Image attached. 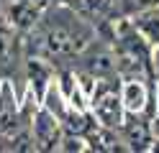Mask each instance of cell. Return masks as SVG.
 Instances as JSON below:
<instances>
[{
    "mask_svg": "<svg viewBox=\"0 0 159 153\" xmlns=\"http://www.w3.org/2000/svg\"><path fill=\"white\" fill-rule=\"evenodd\" d=\"M157 64H159V54H157Z\"/></svg>",
    "mask_w": 159,
    "mask_h": 153,
    "instance_id": "17",
    "label": "cell"
},
{
    "mask_svg": "<svg viewBox=\"0 0 159 153\" xmlns=\"http://www.w3.org/2000/svg\"><path fill=\"white\" fill-rule=\"evenodd\" d=\"M90 71H95V74H111V71L116 69V64L111 61V56L105 54V51H98L95 56H90Z\"/></svg>",
    "mask_w": 159,
    "mask_h": 153,
    "instance_id": "13",
    "label": "cell"
},
{
    "mask_svg": "<svg viewBox=\"0 0 159 153\" xmlns=\"http://www.w3.org/2000/svg\"><path fill=\"white\" fill-rule=\"evenodd\" d=\"M69 8L80 13L82 18L98 20L108 13V0H69Z\"/></svg>",
    "mask_w": 159,
    "mask_h": 153,
    "instance_id": "6",
    "label": "cell"
},
{
    "mask_svg": "<svg viewBox=\"0 0 159 153\" xmlns=\"http://www.w3.org/2000/svg\"><path fill=\"white\" fill-rule=\"evenodd\" d=\"M64 143H67V146H64L67 151H72V148H75V151H80V148H82V146H80V140H72V138H69V140H64Z\"/></svg>",
    "mask_w": 159,
    "mask_h": 153,
    "instance_id": "16",
    "label": "cell"
},
{
    "mask_svg": "<svg viewBox=\"0 0 159 153\" xmlns=\"http://www.w3.org/2000/svg\"><path fill=\"white\" fill-rule=\"evenodd\" d=\"M87 41H90V31H87L80 20L72 15L59 13L54 23H49L41 33V51L46 56L54 59H64V56H75L80 54Z\"/></svg>",
    "mask_w": 159,
    "mask_h": 153,
    "instance_id": "1",
    "label": "cell"
},
{
    "mask_svg": "<svg viewBox=\"0 0 159 153\" xmlns=\"http://www.w3.org/2000/svg\"><path fill=\"white\" fill-rule=\"evenodd\" d=\"M34 138L41 151H49L57 146V122L49 112H39V117L34 122Z\"/></svg>",
    "mask_w": 159,
    "mask_h": 153,
    "instance_id": "3",
    "label": "cell"
},
{
    "mask_svg": "<svg viewBox=\"0 0 159 153\" xmlns=\"http://www.w3.org/2000/svg\"><path fill=\"white\" fill-rule=\"evenodd\" d=\"M154 3H159V0H128V10H141V8H149V5H154Z\"/></svg>",
    "mask_w": 159,
    "mask_h": 153,
    "instance_id": "15",
    "label": "cell"
},
{
    "mask_svg": "<svg viewBox=\"0 0 159 153\" xmlns=\"http://www.w3.org/2000/svg\"><path fill=\"white\" fill-rule=\"evenodd\" d=\"M123 105L128 112H139L146 105V87L139 79H128L123 84Z\"/></svg>",
    "mask_w": 159,
    "mask_h": 153,
    "instance_id": "4",
    "label": "cell"
},
{
    "mask_svg": "<svg viewBox=\"0 0 159 153\" xmlns=\"http://www.w3.org/2000/svg\"><path fill=\"white\" fill-rule=\"evenodd\" d=\"M90 140H93V148L98 151H116V138L111 135V128L105 130H90Z\"/></svg>",
    "mask_w": 159,
    "mask_h": 153,
    "instance_id": "12",
    "label": "cell"
},
{
    "mask_svg": "<svg viewBox=\"0 0 159 153\" xmlns=\"http://www.w3.org/2000/svg\"><path fill=\"white\" fill-rule=\"evenodd\" d=\"M28 69H31V79L36 82L39 97H44V82H46V77H49V69L41 64V61H34V59H31V64H28Z\"/></svg>",
    "mask_w": 159,
    "mask_h": 153,
    "instance_id": "14",
    "label": "cell"
},
{
    "mask_svg": "<svg viewBox=\"0 0 159 153\" xmlns=\"http://www.w3.org/2000/svg\"><path fill=\"white\" fill-rule=\"evenodd\" d=\"M16 130V110H13V102L8 97V92L3 95V105H0V133L3 135H11Z\"/></svg>",
    "mask_w": 159,
    "mask_h": 153,
    "instance_id": "9",
    "label": "cell"
},
{
    "mask_svg": "<svg viewBox=\"0 0 159 153\" xmlns=\"http://www.w3.org/2000/svg\"><path fill=\"white\" fill-rule=\"evenodd\" d=\"M123 138L126 143L131 148H139V151H144L146 148V143H149V125L141 120H126L123 122Z\"/></svg>",
    "mask_w": 159,
    "mask_h": 153,
    "instance_id": "5",
    "label": "cell"
},
{
    "mask_svg": "<svg viewBox=\"0 0 159 153\" xmlns=\"http://www.w3.org/2000/svg\"><path fill=\"white\" fill-rule=\"evenodd\" d=\"M64 128L69 133H75V135H90V130H93V122L87 120L85 115H80V112H69V115L64 117Z\"/></svg>",
    "mask_w": 159,
    "mask_h": 153,
    "instance_id": "10",
    "label": "cell"
},
{
    "mask_svg": "<svg viewBox=\"0 0 159 153\" xmlns=\"http://www.w3.org/2000/svg\"><path fill=\"white\" fill-rule=\"evenodd\" d=\"M13 59H16V41L8 31L0 28V71L13 69Z\"/></svg>",
    "mask_w": 159,
    "mask_h": 153,
    "instance_id": "7",
    "label": "cell"
},
{
    "mask_svg": "<svg viewBox=\"0 0 159 153\" xmlns=\"http://www.w3.org/2000/svg\"><path fill=\"white\" fill-rule=\"evenodd\" d=\"M136 26L141 33H146L152 41H159V15L157 13H144L141 18L136 20Z\"/></svg>",
    "mask_w": 159,
    "mask_h": 153,
    "instance_id": "11",
    "label": "cell"
},
{
    "mask_svg": "<svg viewBox=\"0 0 159 153\" xmlns=\"http://www.w3.org/2000/svg\"><path fill=\"white\" fill-rule=\"evenodd\" d=\"M39 13L41 10L39 8H34L31 3H26V0H18V3L11 8V15H13V20L18 26H31V23H36V18H39Z\"/></svg>",
    "mask_w": 159,
    "mask_h": 153,
    "instance_id": "8",
    "label": "cell"
},
{
    "mask_svg": "<svg viewBox=\"0 0 159 153\" xmlns=\"http://www.w3.org/2000/svg\"><path fill=\"white\" fill-rule=\"evenodd\" d=\"M93 107H95V115L98 120L103 122L105 128H121L123 125V115H121V100H118L116 89L113 87H100L93 97Z\"/></svg>",
    "mask_w": 159,
    "mask_h": 153,
    "instance_id": "2",
    "label": "cell"
}]
</instances>
